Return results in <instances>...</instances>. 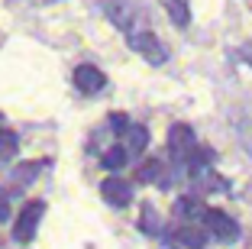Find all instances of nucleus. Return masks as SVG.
Listing matches in <instances>:
<instances>
[{"instance_id": "f257e3e1", "label": "nucleus", "mask_w": 252, "mask_h": 249, "mask_svg": "<svg viewBox=\"0 0 252 249\" xmlns=\"http://www.w3.org/2000/svg\"><path fill=\"white\" fill-rule=\"evenodd\" d=\"M126 42H129V49H133V52H139L149 65H165V62H168V49H165V42L156 36V33L133 30L129 36H126Z\"/></svg>"}, {"instance_id": "f03ea898", "label": "nucleus", "mask_w": 252, "mask_h": 249, "mask_svg": "<svg viewBox=\"0 0 252 249\" xmlns=\"http://www.w3.org/2000/svg\"><path fill=\"white\" fill-rule=\"evenodd\" d=\"M168 152L178 165H188L197 152V140H194V130L188 123H175L168 130Z\"/></svg>"}, {"instance_id": "7ed1b4c3", "label": "nucleus", "mask_w": 252, "mask_h": 249, "mask_svg": "<svg viewBox=\"0 0 252 249\" xmlns=\"http://www.w3.org/2000/svg\"><path fill=\"white\" fill-rule=\"evenodd\" d=\"M42 213H45V204H42V201H30V204L20 211L16 223H13V240L16 243H30L32 236H36V230H39Z\"/></svg>"}, {"instance_id": "20e7f679", "label": "nucleus", "mask_w": 252, "mask_h": 249, "mask_svg": "<svg viewBox=\"0 0 252 249\" xmlns=\"http://www.w3.org/2000/svg\"><path fill=\"white\" fill-rule=\"evenodd\" d=\"M204 230H207V233H214L220 243H233V240H239V223L230 217V213L217 211V207H210V211L204 213Z\"/></svg>"}, {"instance_id": "39448f33", "label": "nucleus", "mask_w": 252, "mask_h": 249, "mask_svg": "<svg viewBox=\"0 0 252 249\" xmlns=\"http://www.w3.org/2000/svg\"><path fill=\"white\" fill-rule=\"evenodd\" d=\"M104 13L110 16V23L123 33H133V23H136V0H104Z\"/></svg>"}, {"instance_id": "423d86ee", "label": "nucleus", "mask_w": 252, "mask_h": 249, "mask_svg": "<svg viewBox=\"0 0 252 249\" xmlns=\"http://www.w3.org/2000/svg\"><path fill=\"white\" fill-rule=\"evenodd\" d=\"M100 194H104V201L110 207H126L129 201H133V184L123 181V178H117V175H110L104 184H100Z\"/></svg>"}, {"instance_id": "0eeeda50", "label": "nucleus", "mask_w": 252, "mask_h": 249, "mask_svg": "<svg viewBox=\"0 0 252 249\" xmlns=\"http://www.w3.org/2000/svg\"><path fill=\"white\" fill-rule=\"evenodd\" d=\"M74 84H78L81 94H97V91H104L107 78L97 65H78L74 68Z\"/></svg>"}, {"instance_id": "6e6552de", "label": "nucleus", "mask_w": 252, "mask_h": 249, "mask_svg": "<svg viewBox=\"0 0 252 249\" xmlns=\"http://www.w3.org/2000/svg\"><path fill=\"white\" fill-rule=\"evenodd\" d=\"M175 243L185 249H204L207 246V230H200L197 223H181L175 230Z\"/></svg>"}, {"instance_id": "1a4fd4ad", "label": "nucleus", "mask_w": 252, "mask_h": 249, "mask_svg": "<svg viewBox=\"0 0 252 249\" xmlns=\"http://www.w3.org/2000/svg\"><path fill=\"white\" fill-rule=\"evenodd\" d=\"M165 13H168V20L178 26V30H188L191 26V3L188 0H162Z\"/></svg>"}, {"instance_id": "9d476101", "label": "nucleus", "mask_w": 252, "mask_h": 249, "mask_svg": "<svg viewBox=\"0 0 252 249\" xmlns=\"http://www.w3.org/2000/svg\"><path fill=\"white\" fill-rule=\"evenodd\" d=\"M175 213H178L181 220H188V223H191V220H204L207 207L200 204L197 198H178V201H175Z\"/></svg>"}, {"instance_id": "9b49d317", "label": "nucleus", "mask_w": 252, "mask_h": 249, "mask_svg": "<svg viewBox=\"0 0 252 249\" xmlns=\"http://www.w3.org/2000/svg\"><path fill=\"white\" fill-rule=\"evenodd\" d=\"M39 169H42V162H23V165H16V169L10 172V181H13L16 188H26V184L36 181Z\"/></svg>"}, {"instance_id": "f8f14e48", "label": "nucleus", "mask_w": 252, "mask_h": 249, "mask_svg": "<svg viewBox=\"0 0 252 249\" xmlns=\"http://www.w3.org/2000/svg\"><path fill=\"white\" fill-rule=\"evenodd\" d=\"M162 159H149V162H142L139 165V172H136V178H139V181H152V184H168L165 181V175H162Z\"/></svg>"}, {"instance_id": "ddd939ff", "label": "nucleus", "mask_w": 252, "mask_h": 249, "mask_svg": "<svg viewBox=\"0 0 252 249\" xmlns=\"http://www.w3.org/2000/svg\"><path fill=\"white\" fill-rule=\"evenodd\" d=\"M149 146V130L146 126H129V133H126V152H142V149Z\"/></svg>"}, {"instance_id": "4468645a", "label": "nucleus", "mask_w": 252, "mask_h": 249, "mask_svg": "<svg viewBox=\"0 0 252 249\" xmlns=\"http://www.w3.org/2000/svg\"><path fill=\"white\" fill-rule=\"evenodd\" d=\"M16 149H20V140H16V133L0 130V165H7V162L16 155Z\"/></svg>"}, {"instance_id": "2eb2a0df", "label": "nucleus", "mask_w": 252, "mask_h": 249, "mask_svg": "<svg viewBox=\"0 0 252 249\" xmlns=\"http://www.w3.org/2000/svg\"><path fill=\"white\" fill-rule=\"evenodd\" d=\"M126 155H129V152H126L123 146H110L104 152V169H110V172L123 169V165H126Z\"/></svg>"}, {"instance_id": "dca6fc26", "label": "nucleus", "mask_w": 252, "mask_h": 249, "mask_svg": "<svg viewBox=\"0 0 252 249\" xmlns=\"http://www.w3.org/2000/svg\"><path fill=\"white\" fill-rule=\"evenodd\" d=\"M142 230H146V233H158V217L149 204L142 207Z\"/></svg>"}, {"instance_id": "f3484780", "label": "nucleus", "mask_w": 252, "mask_h": 249, "mask_svg": "<svg viewBox=\"0 0 252 249\" xmlns=\"http://www.w3.org/2000/svg\"><path fill=\"white\" fill-rule=\"evenodd\" d=\"M110 126H113V133H129V120L123 113H110Z\"/></svg>"}, {"instance_id": "a211bd4d", "label": "nucleus", "mask_w": 252, "mask_h": 249, "mask_svg": "<svg viewBox=\"0 0 252 249\" xmlns=\"http://www.w3.org/2000/svg\"><path fill=\"white\" fill-rule=\"evenodd\" d=\"M10 217V198H7V191L0 188V223H7Z\"/></svg>"}, {"instance_id": "6ab92c4d", "label": "nucleus", "mask_w": 252, "mask_h": 249, "mask_svg": "<svg viewBox=\"0 0 252 249\" xmlns=\"http://www.w3.org/2000/svg\"><path fill=\"white\" fill-rule=\"evenodd\" d=\"M239 55H243V59H246V65L252 68V42H246L243 49H239Z\"/></svg>"}, {"instance_id": "aec40b11", "label": "nucleus", "mask_w": 252, "mask_h": 249, "mask_svg": "<svg viewBox=\"0 0 252 249\" xmlns=\"http://www.w3.org/2000/svg\"><path fill=\"white\" fill-rule=\"evenodd\" d=\"M0 130H3V113H0Z\"/></svg>"}, {"instance_id": "412c9836", "label": "nucleus", "mask_w": 252, "mask_h": 249, "mask_svg": "<svg viewBox=\"0 0 252 249\" xmlns=\"http://www.w3.org/2000/svg\"><path fill=\"white\" fill-rule=\"evenodd\" d=\"M39 3H52V0H39Z\"/></svg>"}]
</instances>
